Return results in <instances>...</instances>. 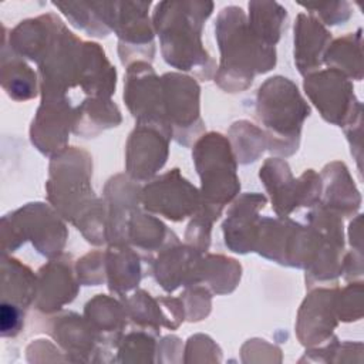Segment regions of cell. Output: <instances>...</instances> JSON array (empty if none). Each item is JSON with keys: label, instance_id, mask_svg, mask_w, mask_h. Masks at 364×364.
Here are the masks:
<instances>
[{"label": "cell", "instance_id": "obj_1", "mask_svg": "<svg viewBox=\"0 0 364 364\" xmlns=\"http://www.w3.org/2000/svg\"><path fill=\"white\" fill-rule=\"evenodd\" d=\"M212 9L210 1H162L156 6L154 21L169 64L193 70L195 63L208 60L200 44V31Z\"/></svg>", "mask_w": 364, "mask_h": 364}, {"label": "cell", "instance_id": "obj_2", "mask_svg": "<svg viewBox=\"0 0 364 364\" xmlns=\"http://www.w3.org/2000/svg\"><path fill=\"white\" fill-rule=\"evenodd\" d=\"M195 162L202 179V193L208 202L206 212L216 219L223 203L239 189L233 156L225 138L219 134L202 138L195 148Z\"/></svg>", "mask_w": 364, "mask_h": 364}, {"label": "cell", "instance_id": "obj_3", "mask_svg": "<svg viewBox=\"0 0 364 364\" xmlns=\"http://www.w3.org/2000/svg\"><path fill=\"white\" fill-rule=\"evenodd\" d=\"M257 115L264 122L270 135H286L299 139L300 124L309 108L300 98L297 88L287 78H270L259 90Z\"/></svg>", "mask_w": 364, "mask_h": 364}, {"label": "cell", "instance_id": "obj_4", "mask_svg": "<svg viewBox=\"0 0 364 364\" xmlns=\"http://www.w3.org/2000/svg\"><path fill=\"white\" fill-rule=\"evenodd\" d=\"M71 109L64 97H43L31 125V141L44 154H51L65 141Z\"/></svg>", "mask_w": 364, "mask_h": 364}, {"label": "cell", "instance_id": "obj_5", "mask_svg": "<svg viewBox=\"0 0 364 364\" xmlns=\"http://www.w3.org/2000/svg\"><path fill=\"white\" fill-rule=\"evenodd\" d=\"M36 297V280L31 272L18 260L3 253L1 263V301L27 307Z\"/></svg>", "mask_w": 364, "mask_h": 364}, {"label": "cell", "instance_id": "obj_6", "mask_svg": "<svg viewBox=\"0 0 364 364\" xmlns=\"http://www.w3.org/2000/svg\"><path fill=\"white\" fill-rule=\"evenodd\" d=\"M1 85L9 97L28 100L36 95V75L17 54H11L7 41L1 47Z\"/></svg>", "mask_w": 364, "mask_h": 364}, {"label": "cell", "instance_id": "obj_7", "mask_svg": "<svg viewBox=\"0 0 364 364\" xmlns=\"http://www.w3.org/2000/svg\"><path fill=\"white\" fill-rule=\"evenodd\" d=\"M328 38V33L311 17L300 14L294 27V46L296 58L300 71L311 70L317 65V54L320 55L324 41Z\"/></svg>", "mask_w": 364, "mask_h": 364}, {"label": "cell", "instance_id": "obj_8", "mask_svg": "<svg viewBox=\"0 0 364 364\" xmlns=\"http://www.w3.org/2000/svg\"><path fill=\"white\" fill-rule=\"evenodd\" d=\"M250 10V31L263 44L272 46L280 37V26L283 18H286V9L277 3H249Z\"/></svg>", "mask_w": 364, "mask_h": 364}, {"label": "cell", "instance_id": "obj_9", "mask_svg": "<svg viewBox=\"0 0 364 364\" xmlns=\"http://www.w3.org/2000/svg\"><path fill=\"white\" fill-rule=\"evenodd\" d=\"M24 323V311L21 307L1 301L0 306V328L3 337L16 336Z\"/></svg>", "mask_w": 364, "mask_h": 364}]
</instances>
